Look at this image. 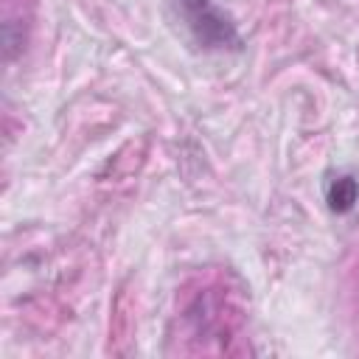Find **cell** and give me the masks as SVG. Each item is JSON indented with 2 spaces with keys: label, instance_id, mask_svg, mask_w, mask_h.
Listing matches in <instances>:
<instances>
[{
  "label": "cell",
  "instance_id": "obj_1",
  "mask_svg": "<svg viewBox=\"0 0 359 359\" xmlns=\"http://www.w3.org/2000/svg\"><path fill=\"white\" fill-rule=\"evenodd\" d=\"M180 17L185 20L191 36L208 48V50H227V48H238V31L233 25V20L213 3V0H177Z\"/></svg>",
  "mask_w": 359,
  "mask_h": 359
},
{
  "label": "cell",
  "instance_id": "obj_2",
  "mask_svg": "<svg viewBox=\"0 0 359 359\" xmlns=\"http://www.w3.org/2000/svg\"><path fill=\"white\" fill-rule=\"evenodd\" d=\"M325 199H328V208L334 213H348L359 199V182L353 177H348V174L334 177L328 191H325Z\"/></svg>",
  "mask_w": 359,
  "mask_h": 359
}]
</instances>
